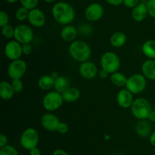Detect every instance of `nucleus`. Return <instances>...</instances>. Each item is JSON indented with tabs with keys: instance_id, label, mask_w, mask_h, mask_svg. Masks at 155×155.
<instances>
[{
	"instance_id": "nucleus-5",
	"label": "nucleus",
	"mask_w": 155,
	"mask_h": 155,
	"mask_svg": "<svg viewBox=\"0 0 155 155\" xmlns=\"http://www.w3.org/2000/svg\"><path fill=\"white\" fill-rule=\"evenodd\" d=\"M64 100L62 94L55 91H48L42 98V104L44 109L48 112H53L59 108L61 107L63 105Z\"/></svg>"
},
{
	"instance_id": "nucleus-16",
	"label": "nucleus",
	"mask_w": 155,
	"mask_h": 155,
	"mask_svg": "<svg viewBox=\"0 0 155 155\" xmlns=\"http://www.w3.org/2000/svg\"><path fill=\"white\" fill-rule=\"evenodd\" d=\"M148 15V9L145 3L140 2L132 10V18L136 22L143 21Z\"/></svg>"
},
{
	"instance_id": "nucleus-48",
	"label": "nucleus",
	"mask_w": 155,
	"mask_h": 155,
	"mask_svg": "<svg viewBox=\"0 0 155 155\" xmlns=\"http://www.w3.org/2000/svg\"><path fill=\"white\" fill-rule=\"evenodd\" d=\"M153 109H154V110L155 111V107H154V108H153Z\"/></svg>"
},
{
	"instance_id": "nucleus-47",
	"label": "nucleus",
	"mask_w": 155,
	"mask_h": 155,
	"mask_svg": "<svg viewBox=\"0 0 155 155\" xmlns=\"http://www.w3.org/2000/svg\"><path fill=\"white\" fill-rule=\"evenodd\" d=\"M114 155H123V154H121V153H115V154Z\"/></svg>"
},
{
	"instance_id": "nucleus-44",
	"label": "nucleus",
	"mask_w": 155,
	"mask_h": 155,
	"mask_svg": "<svg viewBox=\"0 0 155 155\" xmlns=\"http://www.w3.org/2000/svg\"><path fill=\"white\" fill-rule=\"evenodd\" d=\"M50 75H51V77H52L54 79H56L57 78H58L59 76H60V75H59L58 72H57V71H52V72L50 74Z\"/></svg>"
},
{
	"instance_id": "nucleus-38",
	"label": "nucleus",
	"mask_w": 155,
	"mask_h": 155,
	"mask_svg": "<svg viewBox=\"0 0 155 155\" xmlns=\"http://www.w3.org/2000/svg\"><path fill=\"white\" fill-rule=\"evenodd\" d=\"M105 2L113 6H119L124 3V0H105Z\"/></svg>"
},
{
	"instance_id": "nucleus-29",
	"label": "nucleus",
	"mask_w": 155,
	"mask_h": 155,
	"mask_svg": "<svg viewBox=\"0 0 155 155\" xmlns=\"http://www.w3.org/2000/svg\"><path fill=\"white\" fill-rule=\"evenodd\" d=\"M0 155H19V153L14 146L7 144L0 148Z\"/></svg>"
},
{
	"instance_id": "nucleus-14",
	"label": "nucleus",
	"mask_w": 155,
	"mask_h": 155,
	"mask_svg": "<svg viewBox=\"0 0 155 155\" xmlns=\"http://www.w3.org/2000/svg\"><path fill=\"white\" fill-rule=\"evenodd\" d=\"M27 21L33 27H42L45 25L46 18H45V15L43 12L36 8V9H33L30 11Z\"/></svg>"
},
{
	"instance_id": "nucleus-17",
	"label": "nucleus",
	"mask_w": 155,
	"mask_h": 155,
	"mask_svg": "<svg viewBox=\"0 0 155 155\" xmlns=\"http://www.w3.org/2000/svg\"><path fill=\"white\" fill-rule=\"evenodd\" d=\"M78 30L74 26L68 24V25L64 26L63 28L61 30V37L64 41L68 43H72L75 40L77 34H78Z\"/></svg>"
},
{
	"instance_id": "nucleus-42",
	"label": "nucleus",
	"mask_w": 155,
	"mask_h": 155,
	"mask_svg": "<svg viewBox=\"0 0 155 155\" xmlns=\"http://www.w3.org/2000/svg\"><path fill=\"white\" fill-rule=\"evenodd\" d=\"M149 141L152 146L155 147V131L151 132V134L149 136Z\"/></svg>"
},
{
	"instance_id": "nucleus-10",
	"label": "nucleus",
	"mask_w": 155,
	"mask_h": 155,
	"mask_svg": "<svg viewBox=\"0 0 155 155\" xmlns=\"http://www.w3.org/2000/svg\"><path fill=\"white\" fill-rule=\"evenodd\" d=\"M4 53L6 57L11 61L21 59L23 55L22 44L15 40L8 41L5 46Z\"/></svg>"
},
{
	"instance_id": "nucleus-24",
	"label": "nucleus",
	"mask_w": 155,
	"mask_h": 155,
	"mask_svg": "<svg viewBox=\"0 0 155 155\" xmlns=\"http://www.w3.org/2000/svg\"><path fill=\"white\" fill-rule=\"evenodd\" d=\"M142 52L148 59H155V40H148L142 46Z\"/></svg>"
},
{
	"instance_id": "nucleus-12",
	"label": "nucleus",
	"mask_w": 155,
	"mask_h": 155,
	"mask_svg": "<svg viewBox=\"0 0 155 155\" xmlns=\"http://www.w3.org/2000/svg\"><path fill=\"white\" fill-rule=\"evenodd\" d=\"M80 74L83 78L87 80H92L95 78L98 74V70L97 65L91 61L82 62L79 67Z\"/></svg>"
},
{
	"instance_id": "nucleus-22",
	"label": "nucleus",
	"mask_w": 155,
	"mask_h": 155,
	"mask_svg": "<svg viewBox=\"0 0 155 155\" xmlns=\"http://www.w3.org/2000/svg\"><path fill=\"white\" fill-rule=\"evenodd\" d=\"M127 41V35L121 31L114 32L110 37V43L115 48H121Z\"/></svg>"
},
{
	"instance_id": "nucleus-28",
	"label": "nucleus",
	"mask_w": 155,
	"mask_h": 155,
	"mask_svg": "<svg viewBox=\"0 0 155 155\" xmlns=\"http://www.w3.org/2000/svg\"><path fill=\"white\" fill-rule=\"evenodd\" d=\"M1 31L2 36L6 39H12L15 36V27H13L10 24L2 27Z\"/></svg>"
},
{
	"instance_id": "nucleus-35",
	"label": "nucleus",
	"mask_w": 155,
	"mask_h": 155,
	"mask_svg": "<svg viewBox=\"0 0 155 155\" xmlns=\"http://www.w3.org/2000/svg\"><path fill=\"white\" fill-rule=\"evenodd\" d=\"M139 0H124L123 4L129 9H133L139 4Z\"/></svg>"
},
{
	"instance_id": "nucleus-7",
	"label": "nucleus",
	"mask_w": 155,
	"mask_h": 155,
	"mask_svg": "<svg viewBox=\"0 0 155 155\" xmlns=\"http://www.w3.org/2000/svg\"><path fill=\"white\" fill-rule=\"evenodd\" d=\"M39 141V132L34 128H27L22 132L20 138V143L23 148L31 150L37 147Z\"/></svg>"
},
{
	"instance_id": "nucleus-41",
	"label": "nucleus",
	"mask_w": 155,
	"mask_h": 155,
	"mask_svg": "<svg viewBox=\"0 0 155 155\" xmlns=\"http://www.w3.org/2000/svg\"><path fill=\"white\" fill-rule=\"evenodd\" d=\"M29 153H30V155H41L40 150L37 147L29 150Z\"/></svg>"
},
{
	"instance_id": "nucleus-34",
	"label": "nucleus",
	"mask_w": 155,
	"mask_h": 155,
	"mask_svg": "<svg viewBox=\"0 0 155 155\" xmlns=\"http://www.w3.org/2000/svg\"><path fill=\"white\" fill-rule=\"evenodd\" d=\"M69 131V126L67 123L64 122H60L58 126L57 130L56 132H58L61 135H64V134H67Z\"/></svg>"
},
{
	"instance_id": "nucleus-45",
	"label": "nucleus",
	"mask_w": 155,
	"mask_h": 155,
	"mask_svg": "<svg viewBox=\"0 0 155 155\" xmlns=\"http://www.w3.org/2000/svg\"><path fill=\"white\" fill-rule=\"evenodd\" d=\"M6 2H7L8 3H9V4H14V3H15L16 2H18V0H5Z\"/></svg>"
},
{
	"instance_id": "nucleus-2",
	"label": "nucleus",
	"mask_w": 155,
	"mask_h": 155,
	"mask_svg": "<svg viewBox=\"0 0 155 155\" xmlns=\"http://www.w3.org/2000/svg\"><path fill=\"white\" fill-rule=\"evenodd\" d=\"M69 54L77 62H86L90 58L92 50L88 43L83 40H74L69 46Z\"/></svg>"
},
{
	"instance_id": "nucleus-31",
	"label": "nucleus",
	"mask_w": 155,
	"mask_h": 155,
	"mask_svg": "<svg viewBox=\"0 0 155 155\" xmlns=\"http://www.w3.org/2000/svg\"><path fill=\"white\" fill-rule=\"evenodd\" d=\"M11 83L15 93H21L24 90V83L21 79H12Z\"/></svg>"
},
{
	"instance_id": "nucleus-21",
	"label": "nucleus",
	"mask_w": 155,
	"mask_h": 155,
	"mask_svg": "<svg viewBox=\"0 0 155 155\" xmlns=\"http://www.w3.org/2000/svg\"><path fill=\"white\" fill-rule=\"evenodd\" d=\"M136 132L141 138H146L151 134V126L147 119L139 120L136 126Z\"/></svg>"
},
{
	"instance_id": "nucleus-33",
	"label": "nucleus",
	"mask_w": 155,
	"mask_h": 155,
	"mask_svg": "<svg viewBox=\"0 0 155 155\" xmlns=\"http://www.w3.org/2000/svg\"><path fill=\"white\" fill-rule=\"evenodd\" d=\"M9 16L7 12L5 11H1L0 12V26L4 27V26L9 24Z\"/></svg>"
},
{
	"instance_id": "nucleus-18",
	"label": "nucleus",
	"mask_w": 155,
	"mask_h": 155,
	"mask_svg": "<svg viewBox=\"0 0 155 155\" xmlns=\"http://www.w3.org/2000/svg\"><path fill=\"white\" fill-rule=\"evenodd\" d=\"M142 74L150 81H155V59L145 60L142 65Z\"/></svg>"
},
{
	"instance_id": "nucleus-46",
	"label": "nucleus",
	"mask_w": 155,
	"mask_h": 155,
	"mask_svg": "<svg viewBox=\"0 0 155 155\" xmlns=\"http://www.w3.org/2000/svg\"><path fill=\"white\" fill-rule=\"evenodd\" d=\"M44 1L46 3H50V4H51V3H54L57 0H44Z\"/></svg>"
},
{
	"instance_id": "nucleus-3",
	"label": "nucleus",
	"mask_w": 155,
	"mask_h": 155,
	"mask_svg": "<svg viewBox=\"0 0 155 155\" xmlns=\"http://www.w3.org/2000/svg\"><path fill=\"white\" fill-rule=\"evenodd\" d=\"M130 109L135 118L139 120H145L148 119L153 108L147 99L138 97L134 100Z\"/></svg>"
},
{
	"instance_id": "nucleus-15",
	"label": "nucleus",
	"mask_w": 155,
	"mask_h": 155,
	"mask_svg": "<svg viewBox=\"0 0 155 155\" xmlns=\"http://www.w3.org/2000/svg\"><path fill=\"white\" fill-rule=\"evenodd\" d=\"M134 94H132L130 91L125 88L121 89L118 91L117 95V102L119 106L123 109H128L131 107L133 101H134Z\"/></svg>"
},
{
	"instance_id": "nucleus-20",
	"label": "nucleus",
	"mask_w": 155,
	"mask_h": 155,
	"mask_svg": "<svg viewBox=\"0 0 155 155\" xmlns=\"http://www.w3.org/2000/svg\"><path fill=\"white\" fill-rule=\"evenodd\" d=\"M15 92L12 83L7 81H2L0 83V97L4 100H9L13 98Z\"/></svg>"
},
{
	"instance_id": "nucleus-39",
	"label": "nucleus",
	"mask_w": 155,
	"mask_h": 155,
	"mask_svg": "<svg viewBox=\"0 0 155 155\" xmlns=\"http://www.w3.org/2000/svg\"><path fill=\"white\" fill-rule=\"evenodd\" d=\"M109 74H109L107 71H106L105 70H104V69H102V68H101L100 71H98V77L100 78L106 79V78H108Z\"/></svg>"
},
{
	"instance_id": "nucleus-8",
	"label": "nucleus",
	"mask_w": 155,
	"mask_h": 155,
	"mask_svg": "<svg viewBox=\"0 0 155 155\" xmlns=\"http://www.w3.org/2000/svg\"><path fill=\"white\" fill-rule=\"evenodd\" d=\"M27 69V62L19 59L13 60L8 66L7 73L9 78L12 79H21L26 74Z\"/></svg>"
},
{
	"instance_id": "nucleus-11",
	"label": "nucleus",
	"mask_w": 155,
	"mask_h": 155,
	"mask_svg": "<svg viewBox=\"0 0 155 155\" xmlns=\"http://www.w3.org/2000/svg\"><path fill=\"white\" fill-rule=\"evenodd\" d=\"M86 20L90 22H95L101 19L104 15V9L99 3L93 2L86 7L84 12Z\"/></svg>"
},
{
	"instance_id": "nucleus-26",
	"label": "nucleus",
	"mask_w": 155,
	"mask_h": 155,
	"mask_svg": "<svg viewBox=\"0 0 155 155\" xmlns=\"http://www.w3.org/2000/svg\"><path fill=\"white\" fill-rule=\"evenodd\" d=\"M127 78H128L125 74H123L122 72H120V71H116V72L110 74V80L111 83L115 86L119 87V88L126 86Z\"/></svg>"
},
{
	"instance_id": "nucleus-36",
	"label": "nucleus",
	"mask_w": 155,
	"mask_h": 155,
	"mask_svg": "<svg viewBox=\"0 0 155 155\" xmlns=\"http://www.w3.org/2000/svg\"><path fill=\"white\" fill-rule=\"evenodd\" d=\"M22 50H23V54L25 56H30L33 52V47H32L31 44L27 43V44H23L22 45Z\"/></svg>"
},
{
	"instance_id": "nucleus-30",
	"label": "nucleus",
	"mask_w": 155,
	"mask_h": 155,
	"mask_svg": "<svg viewBox=\"0 0 155 155\" xmlns=\"http://www.w3.org/2000/svg\"><path fill=\"white\" fill-rule=\"evenodd\" d=\"M20 2L23 7L26 8L30 11L33 9H36L39 3V0H20Z\"/></svg>"
},
{
	"instance_id": "nucleus-1",
	"label": "nucleus",
	"mask_w": 155,
	"mask_h": 155,
	"mask_svg": "<svg viewBox=\"0 0 155 155\" xmlns=\"http://www.w3.org/2000/svg\"><path fill=\"white\" fill-rule=\"evenodd\" d=\"M51 15L54 21L61 25H68L74 20L76 12L71 4L65 2L54 3L51 9Z\"/></svg>"
},
{
	"instance_id": "nucleus-4",
	"label": "nucleus",
	"mask_w": 155,
	"mask_h": 155,
	"mask_svg": "<svg viewBox=\"0 0 155 155\" xmlns=\"http://www.w3.org/2000/svg\"><path fill=\"white\" fill-rule=\"evenodd\" d=\"M100 65L102 69L105 70L109 74H111L116 71H118L120 68V59L114 52H105L103 53L100 59Z\"/></svg>"
},
{
	"instance_id": "nucleus-9",
	"label": "nucleus",
	"mask_w": 155,
	"mask_h": 155,
	"mask_svg": "<svg viewBox=\"0 0 155 155\" xmlns=\"http://www.w3.org/2000/svg\"><path fill=\"white\" fill-rule=\"evenodd\" d=\"M34 37V33L31 27L26 24H18L15 27L14 39L21 44L31 43Z\"/></svg>"
},
{
	"instance_id": "nucleus-40",
	"label": "nucleus",
	"mask_w": 155,
	"mask_h": 155,
	"mask_svg": "<svg viewBox=\"0 0 155 155\" xmlns=\"http://www.w3.org/2000/svg\"><path fill=\"white\" fill-rule=\"evenodd\" d=\"M52 155H70L66 150H63V149H60V148H58L55 149V150L53 151Z\"/></svg>"
},
{
	"instance_id": "nucleus-25",
	"label": "nucleus",
	"mask_w": 155,
	"mask_h": 155,
	"mask_svg": "<svg viewBox=\"0 0 155 155\" xmlns=\"http://www.w3.org/2000/svg\"><path fill=\"white\" fill-rule=\"evenodd\" d=\"M70 87V81L69 79L64 76H59L56 79H54V91H58V92L62 93L68 89Z\"/></svg>"
},
{
	"instance_id": "nucleus-19",
	"label": "nucleus",
	"mask_w": 155,
	"mask_h": 155,
	"mask_svg": "<svg viewBox=\"0 0 155 155\" xmlns=\"http://www.w3.org/2000/svg\"><path fill=\"white\" fill-rule=\"evenodd\" d=\"M61 94L64 102L71 103H75L80 98L81 92L76 87H69Z\"/></svg>"
},
{
	"instance_id": "nucleus-23",
	"label": "nucleus",
	"mask_w": 155,
	"mask_h": 155,
	"mask_svg": "<svg viewBox=\"0 0 155 155\" xmlns=\"http://www.w3.org/2000/svg\"><path fill=\"white\" fill-rule=\"evenodd\" d=\"M54 79L50 74H44L38 80V87L42 91H50L54 88Z\"/></svg>"
},
{
	"instance_id": "nucleus-6",
	"label": "nucleus",
	"mask_w": 155,
	"mask_h": 155,
	"mask_svg": "<svg viewBox=\"0 0 155 155\" xmlns=\"http://www.w3.org/2000/svg\"><path fill=\"white\" fill-rule=\"evenodd\" d=\"M125 87L132 94H139L146 89L147 78L142 74H133L128 77Z\"/></svg>"
},
{
	"instance_id": "nucleus-43",
	"label": "nucleus",
	"mask_w": 155,
	"mask_h": 155,
	"mask_svg": "<svg viewBox=\"0 0 155 155\" xmlns=\"http://www.w3.org/2000/svg\"><path fill=\"white\" fill-rule=\"evenodd\" d=\"M148 119L149 120V122H155V111L154 110V109H153L152 112L149 115Z\"/></svg>"
},
{
	"instance_id": "nucleus-37",
	"label": "nucleus",
	"mask_w": 155,
	"mask_h": 155,
	"mask_svg": "<svg viewBox=\"0 0 155 155\" xmlns=\"http://www.w3.org/2000/svg\"><path fill=\"white\" fill-rule=\"evenodd\" d=\"M8 144V137L5 134L2 133L0 135V148L5 147Z\"/></svg>"
},
{
	"instance_id": "nucleus-13",
	"label": "nucleus",
	"mask_w": 155,
	"mask_h": 155,
	"mask_svg": "<svg viewBox=\"0 0 155 155\" xmlns=\"http://www.w3.org/2000/svg\"><path fill=\"white\" fill-rule=\"evenodd\" d=\"M60 122L58 117L51 112L45 113L42 115L40 119V123L42 127L48 132H56Z\"/></svg>"
},
{
	"instance_id": "nucleus-32",
	"label": "nucleus",
	"mask_w": 155,
	"mask_h": 155,
	"mask_svg": "<svg viewBox=\"0 0 155 155\" xmlns=\"http://www.w3.org/2000/svg\"><path fill=\"white\" fill-rule=\"evenodd\" d=\"M148 15L155 18V0H148L146 3Z\"/></svg>"
},
{
	"instance_id": "nucleus-27",
	"label": "nucleus",
	"mask_w": 155,
	"mask_h": 155,
	"mask_svg": "<svg viewBox=\"0 0 155 155\" xmlns=\"http://www.w3.org/2000/svg\"><path fill=\"white\" fill-rule=\"evenodd\" d=\"M29 12H30V10L21 6V7L18 8L16 10V12H15V18L18 21H26V20L28 19Z\"/></svg>"
}]
</instances>
